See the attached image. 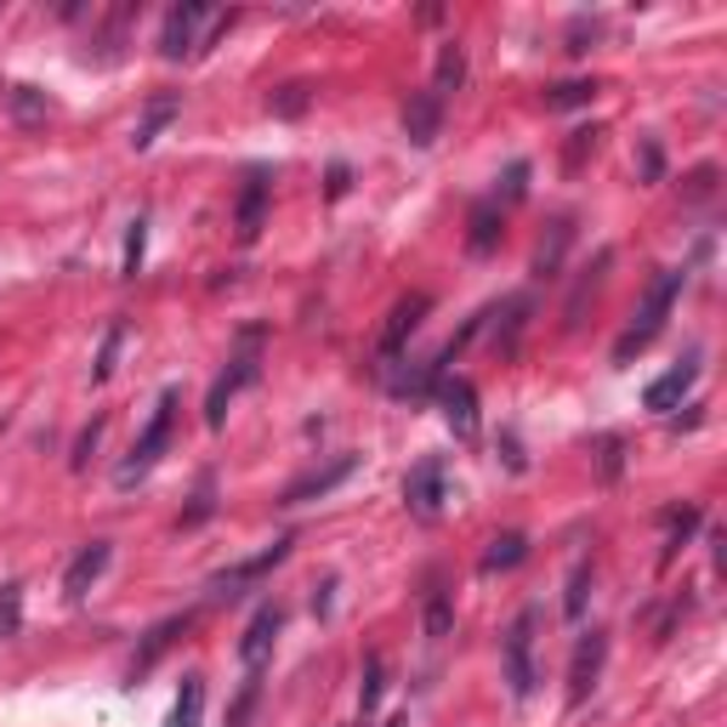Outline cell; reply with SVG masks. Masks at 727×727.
Returning <instances> with one entry per match:
<instances>
[{"instance_id": "34", "label": "cell", "mask_w": 727, "mask_h": 727, "mask_svg": "<svg viewBox=\"0 0 727 727\" xmlns=\"http://www.w3.org/2000/svg\"><path fill=\"white\" fill-rule=\"evenodd\" d=\"M23 631V585H0V637H18Z\"/></svg>"}, {"instance_id": "44", "label": "cell", "mask_w": 727, "mask_h": 727, "mask_svg": "<svg viewBox=\"0 0 727 727\" xmlns=\"http://www.w3.org/2000/svg\"><path fill=\"white\" fill-rule=\"evenodd\" d=\"M97 438H103V421H91V426H86V433H80V444H75V472L86 467V455L97 449Z\"/></svg>"}, {"instance_id": "19", "label": "cell", "mask_w": 727, "mask_h": 727, "mask_svg": "<svg viewBox=\"0 0 727 727\" xmlns=\"http://www.w3.org/2000/svg\"><path fill=\"white\" fill-rule=\"evenodd\" d=\"M177 109H182V97H148V114L137 120V131H131V148H137V154L154 148V137L177 120Z\"/></svg>"}, {"instance_id": "9", "label": "cell", "mask_w": 727, "mask_h": 727, "mask_svg": "<svg viewBox=\"0 0 727 727\" xmlns=\"http://www.w3.org/2000/svg\"><path fill=\"white\" fill-rule=\"evenodd\" d=\"M268 200H273V177L261 171V165H250V171H245V188H239V211H234L239 245H256V239H261V227H268Z\"/></svg>"}, {"instance_id": "41", "label": "cell", "mask_w": 727, "mask_h": 727, "mask_svg": "<svg viewBox=\"0 0 727 727\" xmlns=\"http://www.w3.org/2000/svg\"><path fill=\"white\" fill-rule=\"evenodd\" d=\"M597 472H603V483H614V478L625 472V444H619V438H603V444H597Z\"/></svg>"}, {"instance_id": "45", "label": "cell", "mask_w": 727, "mask_h": 727, "mask_svg": "<svg viewBox=\"0 0 727 727\" xmlns=\"http://www.w3.org/2000/svg\"><path fill=\"white\" fill-rule=\"evenodd\" d=\"M523 188H528V159H517L512 171H506V205H512V200H523Z\"/></svg>"}, {"instance_id": "22", "label": "cell", "mask_w": 727, "mask_h": 727, "mask_svg": "<svg viewBox=\"0 0 727 727\" xmlns=\"http://www.w3.org/2000/svg\"><path fill=\"white\" fill-rule=\"evenodd\" d=\"M528 557V535H517V528H506V535H494L489 540V551H483V574H506V569H517Z\"/></svg>"}, {"instance_id": "26", "label": "cell", "mask_w": 727, "mask_h": 727, "mask_svg": "<svg viewBox=\"0 0 727 727\" xmlns=\"http://www.w3.org/2000/svg\"><path fill=\"white\" fill-rule=\"evenodd\" d=\"M597 80H557V86H546V109L551 114H563V109H591L597 103Z\"/></svg>"}, {"instance_id": "13", "label": "cell", "mask_w": 727, "mask_h": 727, "mask_svg": "<svg viewBox=\"0 0 727 727\" xmlns=\"http://www.w3.org/2000/svg\"><path fill=\"white\" fill-rule=\"evenodd\" d=\"M353 472H358V460H353V455H336L329 467H313V472L295 478V483L284 489V501H279V506H307V501H324V494L336 489V483H347Z\"/></svg>"}, {"instance_id": "23", "label": "cell", "mask_w": 727, "mask_h": 727, "mask_svg": "<svg viewBox=\"0 0 727 727\" xmlns=\"http://www.w3.org/2000/svg\"><path fill=\"white\" fill-rule=\"evenodd\" d=\"M421 631H426V642H444V637L455 631V603H449V591H444V585H433V591H426Z\"/></svg>"}, {"instance_id": "11", "label": "cell", "mask_w": 727, "mask_h": 727, "mask_svg": "<svg viewBox=\"0 0 727 727\" xmlns=\"http://www.w3.org/2000/svg\"><path fill=\"white\" fill-rule=\"evenodd\" d=\"M438 410H444L455 438H478V387L467 376H444L438 381Z\"/></svg>"}, {"instance_id": "43", "label": "cell", "mask_w": 727, "mask_h": 727, "mask_svg": "<svg viewBox=\"0 0 727 727\" xmlns=\"http://www.w3.org/2000/svg\"><path fill=\"white\" fill-rule=\"evenodd\" d=\"M659 177H666V148L648 137V143H642V182H659Z\"/></svg>"}, {"instance_id": "37", "label": "cell", "mask_w": 727, "mask_h": 727, "mask_svg": "<svg viewBox=\"0 0 727 727\" xmlns=\"http://www.w3.org/2000/svg\"><path fill=\"white\" fill-rule=\"evenodd\" d=\"M256 705H261V682H256V671H250V676H245V687H239V700L227 705V727H250Z\"/></svg>"}, {"instance_id": "40", "label": "cell", "mask_w": 727, "mask_h": 727, "mask_svg": "<svg viewBox=\"0 0 727 727\" xmlns=\"http://www.w3.org/2000/svg\"><path fill=\"white\" fill-rule=\"evenodd\" d=\"M591 41H603V23H597V18H574V23H569V52L585 57Z\"/></svg>"}, {"instance_id": "10", "label": "cell", "mask_w": 727, "mask_h": 727, "mask_svg": "<svg viewBox=\"0 0 727 727\" xmlns=\"http://www.w3.org/2000/svg\"><path fill=\"white\" fill-rule=\"evenodd\" d=\"M603 659H608V637L603 631H585L569 653V705H585L591 700V687H597L603 676Z\"/></svg>"}, {"instance_id": "8", "label": "cell", "mask_w": 727, "mask_h": 727, "mask_svg": "<svg viewBox=\"0 0 727 727\" xmlns=\"http://www.w3.org/2000/svg\"><path fill=\"white\" fill-rule=\"evenodd\" d=\"M284 557H290V540H273L268 551H256V557H245V563H234L227 574H216V580H211V603H234V597H245V585H256L261 574H273Z\"/></svg>"}, {"instance_id": "35", "label": "cell", "mask_w": 727, "mask_h": 727, "mask_svg": "<svg viewBox=\"0 0 727 727\" xmlns=\"http://www.w3.org/2000/svg\"><path fill=\"white\" fill-rule=\"evenodd\" d=\"M716 182H722V171H716V165H693V171L682 177V200H687V205L711 200V193H716Z\"/></svg>"}, {"instance_id": "6", "label": "cell", "mask_w": 727, "mask_h": 727, "mask_svg": "<svg viewBox=\"0 0 727 727\" xmlns=\"http://www.w3.org/2000/svg\"><path fill=\"white\" fill-rule=\"evenodd\" d=\"M211 23H216V12L200 7V0L171 7V12H165V29H159V57H165V63L193 57V52H200V29H211Z\"/></svg>"}, {"instance_id": "17", "label": "cell", "mask_w": 727, "mask_h": 727, "mask_svg": "<svg viewBox=\"0 0 727 727\" xmlns=\"http://www.w3.org/2000/svg\"><path fill=\"white\" fill-rule=\"evenodd\" d=\"M693 381H700V353L682 358V363H671V370L642 392V404H648V410H676V404L687 399V392H693Z\"/></svg>"}, {"instance_id": "20", "label": "cell", "mask_w": 727, "mask_h": 727, "mask_svg": "<svg viewBox=\"0 0 727 727\" xmlns=\"http://www.w3.org/2000/svg\"><path fill=\"white\" fill-rule=\"evenodd\" d=\"M182 631H188V614H182V619H159L154 631H148V642H143V653L131 659V676H148V671H154V659H159L165 648H171Z\"/></svg>"}, {"instance_id": "15", "label": "cell", "mask_w": 727, "mask_h": 727, "mask_svg": "<svg viewBox=\"0 0 727 727\" xmlns=\"http://www.w3.org/2000/svg\"><path fill=\"white\" fill-rule=\"evenodd\" d=\"M569 245H574V216H551V222H546V234H540V245H535V261H528V273H535V279H557V273H563Z\"/></svg>"}, {"instance_id": "38", "label": "cell", "mask_w": 727, "mask_h": 727, "mask_svg": "<svg viewBox=\"0 0 727 727\" xmlns=\"http://www.w3.org/2000/svg\"><path fill=\"white\" fill-rule=\"evenodd\" d=\"M143 245H148V216H137V222H131V234H125V261H120L125 279L143 273Z\"/></svg>"}, {"instance_id": "18", "label": "cell", "mask_w": 727, "mask_h": 727, "mask_svg": "<svg viewBox=\"0 0 727 727\" xmlns=\"http://www.w3.org/2000/svg\"><path fill=\"white\" fill-rule=\"evenodd\" d=\"M501 239H506V211H501V200L472 205V222H467V250H472V256H494V250H501Z\"/></svg>"}, {"instance_id": "25", "label": "cell", "mask_w": 727, "mask_h": 727, "mask_svg": "<svg viewBox=\"0 0 727 727\" xmlns=\"http://www.w3.org/2000/svg\"><path fill=\"white\" fill-rule=\"evenodd\" d=\"M205 716V676L200 671H188L182 676V693H177V705H171V727H200Z\"/></svg>"}, {"instance_id": "5", "label": "cell", "mask_w": 727, "mask_h": 727, "mask_svg": "<svg viewBox=\"0 0 727 727\" xmlns=\"http://www.w3.org/2000/svg\"><path fill=\"white\" fill-rule=\"evenodd\" d=\"M426 313H433V295L426 290H410L392 302L387 324H381V342H376V358H381V370H392V358H404V347L415 342V329L426 324Z\"/></svg>"}, {"instance_id": "39", "label": "cell", "mask_w": 727, "mask_h": 727, "mask_svg": "<svg viewBox=\"0 0 727 727\" xmlns=\"http://www.w3.org/2000/svg\"><path fill=\"white\" fill-rule=\"evenodd\" d=\"M120 342H125V324L114 318V324H109V336H103V353H97V363H91V381H109V376H114V353H120Z\"/></svg>"}, {"instance_id": "36", "label": "cell", "mask_w": 727, "mask_h": 727, "mask_svg": "<svg viewBox=\"0 0 727 727\" xmlns=\"http://www.w3.org/2000/svg\"><path fill=\"white\" fill-rule=\"evenodd\" d=\"M585 597H591V563L580 557L574 574H569V597H563V614L569 619H585Z\"/></svg>"}, {"instance_id": "4", "label": "cell", "mask_w": 727, "mask_h": 727, "mask_svg": "<svg viewBox=\"0 0 727 727\" xmlns=\"http://www.w3.org/2000/svg\"><path fill=\"white\" fill-rule=\"evenodd\" d=\"M535 625H540V614L523 608L506 625V642H501V671H506V687H512L517 705L535 700V682H540V671H535Z\"/></svg>"}, {"instance_id": "28", "label": "cell", "mask_w": 727, "mask_h": 727, "mask_svg": "<svg viewBox=\"0 0 727 727\" xmlns=\"http://www.w3.org/2000/svg\"><path fill=\"white\" fill-rule=\"evenodd\" d=\"M137 12H143V7H114V12L103 18V35H97V46H103V63L120 57V46H125V35H131V23H137Z\"/></svg>"}, {"instance_id": "21", "label": "cell", "mask_w": 727, "mask_h": 727, "mask_svg": "<svg viewBox=\"0 0 727 727\" xmlns=\"http://www.w3.org/2000/svg\"><path fill=\"white\" fill-rule=\"evenodd\" d=\"M460 86H467V52L449 41V46H438V69H433V86H426V91L449 103V91H460Z\"/></svg>"}, {"instance_id": "46", "label": "cell", "mask_w": 727, "mask_h": 727, "mask_svg": "<svg viewBox=\"0 0 727 727\" xmlns=\"http://www.w3.org/2000/svg\"><path fill=\"white\" fill-rule=\"evenodd\" d=\"M347 182H353V171H347V165L336 159V165H329V188H324V193H329V200H342V193H347Z\"/></svg>"}, {"instance_id": "32", "label": "cell", "mask_w": 727, "mask_h": 727, "mask_svg": "<svg viewBox=\"0 0 727 727\" xmlns=\"http://www.w3.org/2000/svg\"><path fill=\"white\" fill-rule=\"evenodd\" d=\"M381 693H387V666H381V659H370V666H363V682H358V711H363V722L376 716Z\"/></svg>"}, {"instance_id": "24", "label": "cell", "mask_w": 727, "mask_h": 727, "mask_svg": "<svg viewBox=\"0 0 727 727\" xmlns=\"http://www.w3.org/2000/svg\"><path fill=\"white\" fill-rule=\"evenodd\" d=\"M614 268V250H597V261L580 273V284H574V295H569V307H563V324L574 329L580 324V313H585V295H597V284H603V273Z\"/></svg>"}, {"instance_id": "42", "label": "cell", "mask_w": 727, "mask_h": 727, "mask_svg": "<svg viewBox=\"0 0 727 727\" xmlns=\"http://www.w3.org/2000/svg\"><path fill=\"white\" fill-rule=\"evenodd\" d=\"M12 109H18V120H35V114H46V97H35V86H18Z\"/></svg>"}, {"instance_id": "14", "label": "cell", "mask_w": 727, "mask_h": 727, "mask_svg": "<svg viewBox=\"0 0 727 727\" xmlns=\"http://www.w3.org/2000/svg\"><path fill=\"white\" fill-rule=\"evenodd\" d=\"M109 563H114V546H109V540H91V546H80V551H75V563H69V574H63V597H69V603H80L86 591L109 574Z\"/></svg>"}, {"instance_id": "1", "label": "cell", "mask_w": 727, "mask_h": 727, "mask_svg": "<svg viewBox=\"0 0 727 727\" xmlns=\"http://www.w3.org/2000/svg\"><path fill=\"white\" fill-rule=\"evenodd\" d=\"M261 347H268V329H261V324H245L239 342H234V353H227V370H222V376L211 381V392H205V426H211V433H222V426H227V404H234L245 387L261 381Z\"/></svg>"}, {"instance_id": "16", "label": "cell", "mask_w": 727, "mask_h": 727, "mask_svg": "<svg viewBox=\"0 0 727 727\" xmlns=\"http://www.w3.org/2000/svg\"><path fill=\"white\" fill-rule=\"evenodd\" d=\"M438 131H444V97L410 91V103H404V137H410L415 148H433Z\"/></svg>"}, {"instance_id": "31", "label": "cell", "mask_w": 727, "mask_h": 727, "mask_svg": "<svg viewBox=\"0 0 727 727\" xmlns=\"http://www.w3.org/2000/svg\"><path fill=\"white\" fill-rule=\"evenodd\" d=\"M211 512H216V472H200V483H193V506L182 512V528H200Z\"/></svg>"}, {"instance_id": "33", "label": "cell", "mask_w": 727, "mask_h": 727, "mask_svg": "<svg viewBox=\"0 0 727 727\" xmlns=\"http://www.w3.org/2000/svg\"><path fill=\"white\" fill-rule=\"evenodd\" d=\"M597 137H603L597 125H591V131H569V143H563V171H569V177H580V165L597 154Z\"/></svg>"}, {"instance_id": "3", "label": "cell", "mask_w": 727, "mask_h": 727, "mask_svg": "<svg viewBox=\"0 0 727 727\" xmlns=\"http://www.w3.org/2000/svg\"><path fill=\"white\" fill-rule=\"evenodd\" d=\"M682 284H687V268H666V273L653 279V290H648V302H642L637 324L614 342V363H631V353H642V347L659 336V329H666V318H671V307H676Z\"/></svg>"}, {"instance_id": "12", "label": "cell", "mask_w": 727, "mask_h": 727, "mask_svg": "<svg viewBox=\"0 0 727 727\" xmlns=\"http://www.w3.org/2000/svg\"><path fill=\"white\" fill-rule=\"evenodd\" d=\"M279 631H284V614H279L273 603H261V608L250 614V625H245V637H239V666H245V671H261V666H268Z\"/></svg>"}, {"instance_id": "27", "label": "cell", "mask_w": 727, "mask_h": 727, "mask_svg": "<svg viewBox=\"0 0 727 727\" xmlns=\"http://www.w3.org/2000/svg\"><path fill=\"white\" fill-rule=\"evenodd\" d=\"M506 324H494V353L512 358L517 353V336H523V318H528V295H512V302H501Z\"/></svg>"}, {"instance_id": "30", "label": "cell", "mask_w": 727, "mask_h": 727, "mask_svg": "<svg viewBox=\"0 0 727 727\" xmlns=\"http://www.w3.org/2000/svg\"><path fill=\"white\" fill-rule=\"evenodd\" d=\"M705 523V512L700 506H682V512H666V563H671V557L693 540V528H700Z\"/></svg>"}, {"instance_id": "47", "label": "cell", "mask_w": 727, "mask_h": 727, "mask_svg": "<svg viewBox=\"0 0 727 727\" xmlns=\"http://www.w3.org/2000/svg\"><path fill=\"white\" fill-rule=\"evenodd\" d=\"M387 727H410V716H392V722H387Z\"/></svg>"}, {"instance_id": "29", "label": "cell", "mask_w": 727, "mask_h": 727, "mask_svg": "<svg viewBox=\"0 0 727 727\" xmlns=\"http://www.w3.org/2000/svg\"><path fill=\"white\" fill-rule=\"evenodd\" d=\"M307 103H313V86H307V80H290V86H279V91L268 97V114H279V120H302Z\"/></svg>"}, {"instance_id": "7", "label": "cell", "mask_w": 727, "mask_h": 727, "mask_svg": "<svg viewBox=\"0 0 727 727\" xmlns=\"http://www.w3.org/2000/svg\"><path fill=\"white\" fill-rule=\"evenodd\" d=\"M444 501H449V489H444V455H426L421 467L404 478V506H410V517H421V523H438Z\"/></svg>"}, {"instance_id": "2", "label": "cell", "mask_w": 727, "mask_h": 727, "mask_svg": "<svg viewBox=\"0 0 727 727\" xmlns=\"http://www.w3.org/2000/svg\"><path fill=\"white\" fill-rule=\"evenodd\" d=\"M171 433H177V387H165V392H159V404H154V415H148V426H143V438L131 444V455L114 467V483L131 489L137 478H148V472H154V460L171 449Z\"/></svg>"}]
</instances>
